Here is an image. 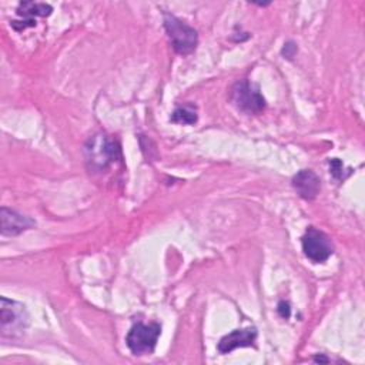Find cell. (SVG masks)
Listing matches in <instances>:
<instances>
[{
    "instance_id": "cell-9",
    "label": "cell",
    "mask_w": 365,
    "mask_h": 365,
    "mask_svg": "<svg viewBox=\"0 0 365 365\" xmlns=\"http://www.w3.org/2000/svg\"><path fill=\"white\" fill-rule=\"evenodd\" d=\"M257 339V329L254 327H247L242 329H234L224 335L218 342V351L221 354H228L235 348H244L254 345Z\"/></svg>"
},
{
    "instance_id": "cell-11",
    "label": "cell",
    "mask_w": 365,
    "mask_h": 365,
    "mask_svg": "<svg viewBox=\"0 0 365 365\" xmlns=\"http://www.w3.org/2000/svg\"><path fill=\"white\" fill-rule=\"evenodd\" d=\"M170 120L173 123H175V124H194L198 120L197 107L194 104H191V103H185L182 106H178L173 111Z\"/></svg>"
},
{
    "instance_id": "cell-7",
    "label": "cell",
    "mask_w": 365,
    "mask_h": 365,
    "mask_svg": "<svg viewBox=\"0 0 365 365\" xmlns=\"http://www.w3.org/2000/svg\"><path fill=\"white\" fill-rule=\"evenodd\" d=\"M53 7L46 3H34V1H21L17 7V14L21 17L20 21H11V27L17 31H21L27 27L36 26V17L50 16Z\"/></svg>"
},
{
    "instance_id": "cell-6",
    "label": "cell",
    "mask_w": 365,
    "mask_h": 365,
    "mask_svg": "<svg viewBox=\"0 0 365 365\" xmlns=\"http://www.w3.org/2000/svg\"><path fill=\"white\" fill-rule=\"evenodd\" d=\"M301 244H302L304 255L315 264L325 262L334 252V245L331 238L325 232L314 227H309L305 231V234L301 238Z\"/></svg>"
},
{
    "instance_id": "cell-10",
    "label": "cell",
    "mask_w": 365,
    "mask_h": 365,
    "mask_svg": "<svg viewBox=\"0 0 365 365\" xmlns=\"http://www.w3.org/2000/svg\"><path fill=\"white\" fill-rule=\"evenodd\" d=\"M292 187L304 200H314L321 190V180L312 170H301L292 177Z\"/></svg>"
},
{
    "instance_id": "cell-2",
    "label": "cell",
    "mask_w": 365,
    "mask_h": 365,
    "mask_svg": "<svg viewBox=\"0 0 365 365\" xmlns=\"http://www.w3.org/2000/svg\"><path fill=\"white\" fill-rule=\"evenodd\" d=\"M30 322L26 305L1 297L0 299V334L1 338L17 339L23 336Z\"/></svg>"
},
{
    "instance_id": "cell-1",
    "label": "cell",
    "mask_w": 365,
    "mask_h": 365,
    "mask_svg": "<svg viewBox=\"0 0 365 365\" xmlns=\"http://www.w3.org/2000/svg\"><path fill=\"white\" fill-rule=\"evenodd\" d=\"M86 163L91 171L101 173L121 160V147L115 138L106 133H97L84 145Z\"/></svg>"
},
{
    "instance_id": "cell-8",
    "label": "cell",
    "mask_w": 365,
    "mask_h": 365,
    "mask_svg": "<svg viewBox=\"0 0 365 365\" xmlns=\"http://www.w3.org/2000/svg\"><path fill=\"white\" fill-rule=\"evenodd\" d=\"M0 220H1V234L6 237L19 235L30 230L31 227H34V221L30 217L23 215L7 207H1Z\"/></svg>"
},
{
    "instance_id": "cell-13",
    "label": "cell",
    "mask_w": 365,
    "mask_h": 365,
    "mask_svg": "<svg viewBox=\"0 0 365 365\" xmlns=\"http://www.w3.org/2000/svg\"><path fill=\"white\" fill-rule=\"evenodd\" d=\"M278 312H279V315H281L282 318H288L289 314H291L289 304L285 302V301H281V302L278 304Z\"/></svg>"
},
{
    "instance_id": "cell-5",
    "label": "cell",
    "mask_w": 365,
    "mask_h": 365,
    "mask_svg": "<svg viewBox=\"0 0 365 365\" xmlns=\"http://www.w3.org/2000/svg\"><path fill=\"white\" fill-rule=\"evenodd\" d=\"M160 334H161L160 324L137 322L128 331L125 336V342L134 355H144L154 351Z\"/></svg>"
},
{
    "instance_id": "cell-3",
    "label": "cell",
    "mask_w": 365,
    "mask_h": 365,
    "mask_svg": "<svg viewBox=\"0 0 365 365\" xmlns=\"http://www.w3.org/2000/svg\"><path fill=\"white\" fill-rule=\"evenodd\" d=\"M163 21L174 51L181 56L191 54L198 44L197 31L191 26H188L187 23H184L182 20L177 19L170 13H164Z\"/></svg>"
},
{
    "instance_id": "cell-4",
    "label": "cell",
    "mask_w": 365,
    "mask_h": 365,
    "mask_svg": "<svg viewBox=\"0 0 365 365\" xmlns=\"http://www.w3.org/2000/svg\"><path fill=\"white\" fill-rule=\"evenodd\" d=\"M230 100L240 111L247 114H259L265 108V98L258 86L247 80L237 81L230 88Z\"/></svg>"
},
{
    "instance_id": "cell-12",
    "label": "cell",
    "mask_w": 365,
    "mask_h": 365,
    "mask_svg": "<svg viewBox=\"0 0 365 365\" xmlns=\"http://www.w3.org/2000/svg\"><path fill=\"white\" fill-rule=\"evenodd\" d=\"M295 53H297V46H295L294 43H287V44H284L282 54H284L287 58H292Z\"/></svg>"
}]
</instances>
